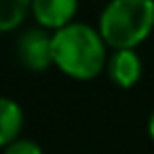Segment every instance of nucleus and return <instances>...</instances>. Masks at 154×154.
I'll return each mask as SVG.
<instances>
[{"label":"nucleus","instance_id":"obj_1","mask_svg":"<svg viewBox=\"0 0 154 154\" xmlns=\"http://www.w3.org/2000/svg\"><path fill=\"white\" fill-rule=\"evenodd\" d=\"M53 63L78 80L95 78L106 66V40L87 23H70L53 34Z\"/></svg>","mask_w":154,"mask_h":154},{"label":"nucleus","instance_id":"obj_2","mask_svg":"<svg viewBox=\"0 0 154 154\" xmlns=\"http://www.w3.org/2000/svg\"><path fill=\"white\" fill-rule=\"evenodd\" d=\"M154 28V0H110L99 15V34L116 51L133 49Z\"/></svg>","mask_w":154,"mask_h":154},{"label":"nucleus","instance_id":"obj_3","mask_svg":"<svg viewBox=\"0 0 154 154\" xmlns=\"http://www.w3.org/2000/svg\"><path fill=\"white\" fill-rule=\"evenodd\" d=\"M53 36H49L40 28H28L19 40H17V55L19 61L32 70V72H42L51 66L53 61Z\"/></svg>","mask_w":154,"mask_h":154},{"label":"nucleus","instance_id":"obj_4","mask_svg":"<svg viewBox=\"0 0 154 154\" xmlns=\"http://www.w3.org/2000/svg\"><path fill=\"white\" fill-rule=\"evenodd\" d=\"M76 9L78 0H34L32 2L36 21L42 28H51L55 32L70 26L72 17L76 15Z\"/></svg>","mask_w":154,"mask_h":154},{"label":"nucleus","instance_id":"obj_5","mask_svg":"<svg viewBox=\"0 0 154 154\" xmlns=\"http://www.w3.org/2000/svg\"><path fill=\"white\" fill-rule=\"evenodd\" d=\"M108 74L118 87H122V89L133 87L141 76V59H139V55L133 49L114 51V55L108 61Z\"/></svg>","mask_w":154,"mask_h":154},{"label":"nucleus","instance_id":"obj_6","mask_svg":"<svg viewBox=\"0 0 154 154\" xmlns=\"http://www.w3.org/2000/svg\"><path fill=\"white\" fill-rule=\"evenodd\" d=\"M23 127V114L17 101L2 97L0 99V143L9 146L17 139L19 131Z\"/></svg>","mask_w":154,"mask_h":154},{"label":"nucleus","instance_id":"obj_7","mask_svg":"<svg viewBox=\"0 0 154 154\" xmlns=\"http://www.w3.org/2000/svg\"><path fill=\"white\" fill-rule=\"evenodd\" d=\"M34 0H0V30L2 32H11L13 28H17Z\"/></svg>","mask_w":154,"mask_h":154},{"label":"nucleus","instance_id":"obj_8","mask_svg":"<svg viewBox=\"0 0 154 154\" xmlns=\"http://www.w3.org/2000/svg\"><path fill=\"white\" fill-rule=\"evenodd\" d=\"M5 154H42L40 146L30 141V139H15L13 143L7 146Z\"/></svg>","mask_w":154,"mask_h":154},{"label":"nucleus","instance_id":"obj_9","mask_svg":"<svg viewBox=\"0 0 154 154\" xmlns=\"http://www.w3.org/2000/svg\"><path fill=\"white\" fill-rule=\"evenodd\" d=\"M148 133H150V137L154 139V112H152V116H150V120H148Z\"/></svg>","mask_w":154,"mask_h":154}]
</instances>
